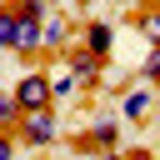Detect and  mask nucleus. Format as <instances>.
<instances>
[{"mask_svg":"<svg viewBox=\"0 0 160 160\" xmlns=\"http://www.w3.org/2000/svg\"><path fill=\"white\" fill-rule=\"evenodd\" d=\"M15 105H20V115H40V110H55V90H50V70H40V65H30L20 80H15Z\"/></svg>","mask_w":160,"mask_h":160,"instance_id":"obj_1","label":"nucleus"},{"mask_svg":"<svg viewBox=\"0 0 160 160\" xmlns=\"http://www.w3.org/2000/svg\"><path fill=\"white\" fill-rule=\"evenodd\" d=\"M15 135H20V145H30V150H50V145L60 140V115H55V110H40V115H25Z\"/></svg>","mask_w":160,"mask_h":160,"instance_id":"obj_2","label":"nucleus"},{"mask_svg":"<svg viewBox=\"0 0 160 160\" xmlns=\"http://www.w3.org/2000/svg\"><path fill=\"white\" fill-rule=\"evenodd\" d=\"M65 70L80 80V90H95V85H100V70H105V60H100V55H90L85 45H70V50H65Z\"/></svg>","mask_w":160,"mask_h":160,"instance_id":"obj_3","label":"nucleus"},{"mask_svg":"<svg viewBox=\"0 0 160 160\" xmlns=\"http://www.w3.org/2000/svg\"><path fill=\"white\" fill-rule=\"evenodd\" d=\"M70 45H80V40H75V20H70L65 10H55V15L45 20V55H65Z\"/></svg>","mask_w":160,"mask_h":160,"instance_id":"obj_4","label":"nucleus"},{"mask_svg":"<svg viewBox=\"0 0 160 160\" xmlns=\"http://www.w3.org/2000/svg\"><path fill=\"white\" fill-rule=\"evenodd\" d=\"M80 145H85V150H100V155H110V150H120V120H110V115H100V120H90V130L80 135Z\"/></svg>","mask_w":160,"mask_h":160,"instance_id":"obj_5","label":"nucleus"},{"mask_svg":"<svg viewBox=\"0 0 160 160\" xmlns=\"http://www.w3.org/2000/svg\"><path fill=\"white\" fill-rule=\"evenodd\" d=\"M80 45H85L90 55L110 60V50H115V25H110V20H85V30H80Z\"/></svg>","mask_w":160,"mask_h":160,"instance_id":"obj_6","label":"nucleus"},{"mask_svg":"<svg viewBox=\"0 0 160 160\" xmlns=\"http://www.w3.org/2000/svg\"><path fill=\"white\" fill-rule=\"evenodd\" d=\"M120 115L125 120H145V115H155V90L145 85V90H130L125 100H120Z\"/></svg>","mask_w":160,"mask_h":160,"instance_id":"obj_7","label":"nucleus"},{"mask_svg":"<svg viewBox=\"0 0 160 160\" xmlns=\"http://www.w3.org/2000/svg\"><path fill=\"white\" fill-rule=\"evenodd\" d=\"M135 30H140L150 45H160V0H140V10H135Z\"/></svg>","mask_w":160,"mask_h":160,"instance_id":"obj_8","label":"nucleus"},{"mask_svg":"<svg viewBox=\"0 0 160 160\" xmlns=\"http://www.w3.org/2000/svg\"><path fill=\"white\" fill-rule=\"evenodd\" d=\"M15 40H20V15L15 10H0V50L15 55Z\"/></svg>","mask_w":160,"mask_h":160,"instance_id":"obj_9","label":"nucleus"},{"mask_svg":"<svg viewBox=\"0 0 160 160\" xmlns=\"http://www.w3.org/2000/svg\"><path fill=\"white\" fill-rule=\"evenodd\" d=\"M50 90H55V105H60V100H70V95H80V80H75L70 70H60V75H50Z\"/></svg>","mask_w":160,"mask_h":160,"instance_id":"obj_10","label":"nucleus"},{"mask_svg":"<svg viewBox=\"0 0 160 160\" xmlns=\"http://www.w3.org/2000/svg\"><path fill=\"white\" fill-rule=\"evenodd\" d=\"M15 15H20V20H50L55 10H50V0H20Z\"/></svg>","mask_w":160,"mask_h":160,"instance_id":"obj_11","label":"nucleus"},{"mask_svg":"<svg viewBox=\"0 0 160 160\" xmlns=\"http://www.w3.org/2000/svg\"><path fill=\"white\" fill-rule=\"evenodd\" d=\"M140 80H145L150 90H160V45H150V55H145V65H140Z\"/></svg>","mask_w":160,"mask_h":160,"instance_id":"obj_12","label":"nucleus"},{"mask_svg":"<svg viewBox=\"0 0 160 160\" xmlns=\"http://www.w3.org/2000/svg\"><path fill=\"white\" fill-rule=\"evenodd\" d=\"M20 105H15V95H0V130H20Z\"/></svg>","mask_w":160,"mask_h":160,"instance_id":"obj_13","label":"nucleus"},{"mask_svg":"<svg viewBox=\"0 0 160 160\" xmlns=\"http://www.w3.org/2000/svg\"><path fill=\"white\" fill-rule=\"evenodd\" d=\"M15 150H20V135L15 130H0V160H15Z\"/></svg>","mask_w":160,"mask_h":160,"instance_id":"obj_14","label":"nucleus"},{"mask_svg":"<svg viewBox=\"0 0 160 160\" xmlns=\"http://www.w3.org/2000/svg\"><path fill=\"white\" fill-rule=\"evenodd\" d=\"M125 160H160L155 150H145V145H135V150H125Z\"/></svg>","mask_w":160,"mask_h":160,"instance_id":"obj_15","label":"nucleus"},{"mask_svg":"<svg viewBox=\"0 0 160 160\" xmlns=\"http://www.w3.org/2000/svg\"><path fill=\"white\" fill-rule=\"evenodd\" d=\"M100 160H125V150H110V155H100Z\"/></svg>","mask_w":160,"mask_h":160,"instance_id":"obj_16","label":"nucleus"},{"mask_svg":"<svg viewBox=\"0 0 160 160\" xmlns=\"http://www.w3.org/2000/svg\"><path fill=\"white\" fill-rule=\"evenodd\" d=\"M15 5H20V0H0V10H15Z\"/></svg>","mask_w":160,"mask_h":160,"instance_id":"obj_17","label":"nucleus"},{"mask_svg":"<svg viewBox=\"0 0 160 160\" xmlns=\"http://www.w3.org/2000/svg\"><path fill=\"white\" fill-rule=\"evenodd\" d=\"M155 115H160V100H155Z\"/></svg>","mask_w":160,"mask_h":160,"instance_id":"obj_18","label":"nucleus"}]
</instances>
